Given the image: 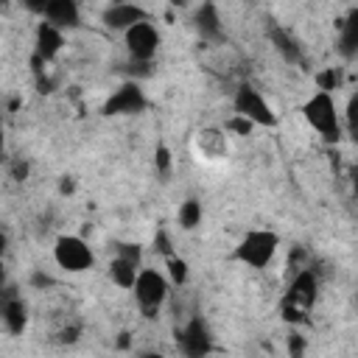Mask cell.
<instances>
[{
    "mask_svg": "<svg viewBox=\"0 0 358 358\" xmlns=\"http://www.w3.org/2000/svg\"><path fill=\"white\" fill-rule=\"evenodd\" d=\"M25 173H28V165L22 162V165H14V176L17 179H25Z\"/></svg>",
    "mask_w": 358,
    "mask_h": 358,
    "instance_id": "obj_30",
    "label": "cell"
},
{
    "mask_svg": "<svg viewBox=\"0 0 358 358\" xmlns=\"http://www.w3.org/2000/svg\"><path fill=\"white\" fill-rule=\"evenodd\" d=\"M229 129H232L235 134H249V131L255 129V123H252V120H246L243 115H235V117L229 120Z\"/></svg>",
    "mask_w": 358,
    "mask_h": 358,
    "instance_id": "obj_24",
    "label": "cell"
},
{
    "mask_svg": "<svg viewBox=\"0 0 358 358\" xmlns=\"http://www.w3.org/2000/svg\"><path fill=\"white\" fill-rule=\"evenodd\" d=\"M145 106H148V98L140 90V84L137 81H126V84H120L106 98V103H103L101 112L106 117H112V115H140V112H145Z\"/></svg>",
    "mask_w": 358,
    "mask_h": 358,
    "instance_id": "obj_8",
    "label": "cell"
},
{
    "mask_svg": "<svg viewBox=\"0 0 358 358\" xmlns=\"http://www.w3.org/2000/svg\"><path fill=\"white\" fill-rule=\"evenodd\" d=\"M268 39L274 42L277 53H280L288 64H299V62H302V50H299L296 39H294L285 28H280V25H268Z\"/></svg>",
    "mask_w": 358,
    "mask_h": 358,
    "instance_id": "obj_15",
    "label": "cell"
},
{
    "mask_svg": "<svg viewBox=\"0 0 358 358\" xmlns=\"http://www.w3.org/2000/svg\"><path fill=\"white\" fill-rule=\"evenodd\" d=\"M199 224H201V204L196 199L182 201V207H179V227L187 229V232H193Z\"/></svg>",
    "mask_w": 358,
    "mask_h": 358,
    "instance_id": "obj_18",
    "label": "cell"
},
{
    "mask_svg": "<svg viewBox=\"0 0 358 358\" xmlns=\"http://www.w3.org/2000/svg\"><path fill=\"white\" fill-rule=\"evenodd\" d=\"M126 36V50L134 62H151L157 56V48H159V31L145 20V22H134L131 28L123 31Z\"/></svg>",
    "mask_w": 358,
    "mask_h": 358,
    "instance_id": "obj_7",
    "label": "cell"
},
{
    "mask_svg": "<svg viewBox=\"0 0 358 358\" xmlns=\"http://www.w3.org/2000/svg\"><path fill=\"white\" fill-rule=\"evenodd\" d=\"M302 115L327 143H336L341 137V123H338V112H336V103H333L330 92L319 90L316 95H310L302 106Z\"/></svg>",
    "mask_w": 358,
    "mask_h": 358,
    "instance_id": "obj_2",
    "label": "cell"
},
{
    "mask_svg": "<svg viewBox=\"0 0 358 358\" xmlns=\"http://www.w3.org/2000/svg\"><path fill=\"white\" fill-rule=\"evenodd\" d=\"M3 288H6V266L0 260V296H3Z\"/></svg>",
    "mask_w": 358,
    "mask_h": 358,
    "instance_id": "obj_31",
    "label": "cell"
},
{
    "mask_svg": "<svg viewBox=\"0 0 358 358\" xmlns=\"http://www.w3.org/2000/svg\"><path fill=\"white\" fill-rule=\"evenodd\" d=\"M101 20L112 31H126L134 22H145L148 20V11L140 8V6H134V3H129V0L126 3H109V8H103Z\"/></svg>",
    "mask_w": 358,
    "mask_h": 358,
    "instance_id": "obj_10",
    "label": "cell"
},
{
    "mask_svg": "<svg viewBox=\"0 0 358 358\" xmlns=\"http://www.w3.org/2000/svg\"><path fill=\"white\" fill-rule=\"evenodd\" d=\"M42 17H45V22L56 25L59 31H70V28H78L81 25L78 0H50Z\"/></svg>",
    "mask_w": 358,
    "mask_h": 358,
    "instance_id": "obj_11",
    "label": "cell"
},
{
    "mask_svg": "<svg viewBox=\"0 0 358 358\" xmlns=\"http://www.w3.org/2000/svg\"><path fill=\"white\" fill-rule=\"evenodd\" d=\"M73 187H76L73 179H64V182H62V193H73Z\"/></svg>",
    "mask_w": 358,
    "mask_h": 358,
    "instance_id": "obj_32",
    "label": "cell"
},
{
    "mask_svg": "<svg viewBox=\"0 0 358 358\" xmlns=\"http://www.w3.org/2000/svg\"><path fill=\"white\" fill-rule=\"evenodd\" d=\"M6 159V129H3V120H0V162Z\"/></svg>",
    "mask_w": 358,
    "mask_h": 358,
    "instance_id": "obj_28",
    "label": "cell"
},
{
    "mask_svg": "<svg viewBox=\"0 0 358 358\" xmlns=\"http://www.w3.org/2000/svg\"><path fill=\"white\" fill-rule=\"evenodd\" d=\"M137 271H140V266H134V263H129V260H123V257H117V255H115L112 263H109V277H112V282L120 285V288H131Z\"/></svg>",
    "mask_w": 358,
    "mask_h": 358,
    "instance_id": "obj_17",
    "label": "cell"
},
{
    "mask_svg": "<svg viewBox=\"0 0 358 358\" xmlns=\"http://www.w3.org/2000/svg\"><path fill=\"white\" fill-rule=\"evenodd\" d=\"M0 8H8V0H0Z\"/></svg>",
    "mask_w": 358,
    "mask_h": 358,
    "instance_id": "obj_34",
    "label": "cell"
},
{
    "mask_svg": "<svg viewBox=\"0 0 358 358\" xmlns=\"http://www.w3.org/2000/svg\"><path fill=\"white\" fill-rule=\"evenodd\" d=\"M117 257H123V260L140 266V260H143V246H140V243H131V241H120V243H117Z\"/></svg>",
    "mask_w": 358,
    "mask_h": 358,
    "instance_id": "obj_21",
    "label": "cell"
},
{
    "mask_svg": "<svg viewBox=\"0 0 358 358\" xmlns=\"http://www.w3.org/2000/svg\"><path fill=\"white\" fill-rule=\"evenodd\" d=\"M179 347H182V352L187 358H201V355H207L213 350V336H210L204 319L196 316V319L187 322V327L179 333Z\"/></svg>",
    "mask_w": 358,
    "mask_h": 358,
    "instance_id": "obj_9",
    "label": "cell"
},
{
    "mask_svg": "<svg viewBox=\"0 0 358 358\" xmlns=\"http://www.w3.org/2000/svg\"><path fill=\"white\" fill-rule=\"evenodd\" d=\"M131 288H134V299H137L140 310L145 313V319H154L159 305L168 296V280L154 268H140Z\"/></svg>",
    "mask_w": 358,
    "mask_h": 358,
    "instance_id": "obj_3",
    "label": "cell"
},
{
    "mask_svg": "<svg viewBox=\"0 0 358 358\" xmlns=\"http://www.w3.org/2000/svg\"><path fill=\"white\" fill-rule=\"evenodd\" d=\"M62 48H64V34L50 22H39L36 25V48H34V53L48 64L62 53Z\"/></svg>",
    "mask_w": 358,
    "mask_h": 358,
    "instance_id": "obj_13",
    "label": "cell"
},
{
    "mask_svg": "<svg viewBox=\"0 0 358 358\" xmlns=\"http://www.w3.org/2000/svg\"><path fill=\"white\" fill-rule=\"evenodd\" d=\"M0 316H3L6 327H8L14 336H20V333L25 330L28 316H25V305H22L17 296H0Z\"/></svg>",
    "mask_w": 358,
    "mask_h": 358,
    "instance_id": "obj_16",
    "label": "cell"
},
{
    "mask_svg": "<svg viewBox=\"0 0 358 358\" xmlns=\"http://www.w3.org/2000/svg\"><path fill=\"white\" fill-rule=\"evenodd\" d=\"M232 106H235V115H243V117L252 120L255 126H268V129L277 126L274 109H271V106L266 103V98H263L255 87H249V84H241V87H238V92H235V98H232Z\"/></svg>",
    "mask_w": 358,
    "mask_h": 358,
    "instance_id": "obj_6",
    "label": "cell"
},
{
    "mask_svg": "<svg viewBox=\"0 0 358 358\" xmlns=\"http://www.w3.org/2000/svg\"><path fill=\"white\" fill-rule=\"evenodd\" d=\"M316 84H319L322 92H333V90H338V84H341V73H338L336 67H327V70H322V73L316 76Z\"/></svg>",
    "mask_w": 358,
    "mask_h": 358,
    "instance_id": "obj_20",
    "label": "cell"
},
{
    "mask_svg": "<svg viewBox=\"0 0 358 358\" xmlns=\"http://www.w3.org/2000/svg\"><path fill=\"white\" fill-rule=\"evenodd\" d=\"M338 53L352 62L358 53V8H350V14L341 22V36H338Z\"/></svg>",
    "mask_w": 358,
    "mask_h": 358,
    "instance_id": "obj_14",
    "label": "cell"
},
{
    "mask_svg": "<svg viewBox=\"0 0 358 358\" xmlns=\"http://www.w3.org/2000/svg\"><path fill=\"white\" fill-rule=\"evenodd\" d=\"M313 299H316V277H313L310 268H302V271L294 277L291 288H288V296H285V302H282V316H285L288 322H302V319H305L302 313L313 305Z\"/></svg>",
    "mask_w": 358,
    "mask_h": 358,
    "instance_id": "obj_5",
    "label": "cell"
},
{
    "mask_svg": "<svg viewBox=\"0 0 358 358\" xmlns=\"http://www.w3.org/2000/svg\"><path fill=\"white\" fill-rule=\"evenodd\" d=\"M22 3H25V8H28V11H31V14H39V17H42V14H45V8H48V3H50V0H22Z\"/></svg>",
    "mask_w": 358,
    "mask_h": 358,
    "instance_id": "obj_25",
    "label": "cell"
},
{
    "mask_svg": "<svg viewBox=\"0 0 358 358\" xmlns=\"http://www.w3.org/2000/svg\"><path fill=\"white\" fill-rule=\"evenodd\" d=\"M154 249L159 252V255H165V257H171L173 252H171V238H168V232L165 229H159L157 235H154Z\"/></svg>",
    "mask_w": 358,
    "mask_h": 358,
    "instance_id": "obj_23",
    "label": "cell"
},
{
    "mask_svg": "<svg viewBox=\"0 0 358 358\" xmlns=\"http://www.w3.org/2000/svg\"><path fill=\"white\" fill-rule=\"evenodd\" d=\"M31 282H34V285H50V282H53V280H50V277H48V274H39V271H36V274H34V277H31Z\"/></svg>",
    "mask_w": 358,
    "mask_h": 358,
    "instance_id": "obj_26",
    "label": "cell"
},
{
    "mask_svg": "<svg viewBox=\"0 0 358 358\" xmlns=\"http://www.w3.org/2000/svg\"><path fill=\"white\" fill-rule=\"evenodd\" d=\"M154 168H157L159 176H168L171 173V151H168V145H157V151H154Z\"/></svg>",
    "mask_w": 358,
    "mask_h": 358,
    "instance_id": "obj_22",
    "label": "cell"
},
{
    "mask_svg": "<svg viewBox=\"0 0 358 358\" xmlns=\"http://www.w3.org/2000/svg\"><path fill=\"white\" fill-rule=\"evenodd\" d=\"M288 350H291L294 355H299V352H302V338H296V336L288 338Z\"/></svg>",
    "mask_w": 358,
    "mask_h": 358,
    "instance_id": "obj_27",
    "label": "cell"
},
{
    "mask_svg": "<svg viewBox=\"0 0 358 358\" xmlns=\"http://www.w3.org/2000/svg\"><path fill=\"white\" fill-rule=\"evenodd\" d=\"M168 277H171V282L185 285V282H187V260L171 255V257H168Z\"/></svg>",
    "mask_w": 358,
    "mask_h": 358,
    "instance_id": "obj_19",
    "label": "cell"
},
{
    "mask_svg": "<svg viewBox=\"0 0 358 358\" xmlns=\"http://www.w3.org/2000/svg\"><path fill=\"white\" fill-rule=\"evenodd\" d=\"M193 25L196 31L201 34V39H210V42H218L224 36V25H221V14H218V6L213 0H204L196 14H193Z\"/></svg>",
    "mask_w": 358,
    "mask_h": 358,
    "instance_id": "obj_12",
    "label": "cell"
},
{
    "mask_svg": "<svg viewBox=\"0 0 358 358\" xmlns=\"http://www.w3.org/2000/svg\"><path fill=\"white\" fill-rule=\"evenodd\" d=\"M171 6H173V8H185V6H187V0H171Z\"/></svg>",
    "mask_w": 358,
    "mask_h": 358,
    "instance_id": "obj_33",
    "label": "cell"
},
{
    "mask_svg": "<svg viewBox=\"0 0 358 358\" xmlns=\"http://www.w3.org/2000/svg\"><path fill=\"white\" fill-rule=\"evenodd\" d=\"M53 257L70 274H81V271L92 268V263H95L92 249L78 235H59L56 238V246H53Z\"/></svg>",
    "mask_w": 358,
    "mask_h": 358,
    "instance_id": "obj_4",
    "label": "cell"
},
{
    "mask_svg": "<svg viewBox=\"0 0 358 358\" xmlns=\"http://www.w3.org/2000/svg\"><path fill=\"white\" fill-rule=\"evenodd\" d=\"M277 246H280V235L277 232H271V229H252L235 246L232 257L246 263V266H252V268H266L271 263V257L277 255Z\"/></svg>",
    "mask_w": 358,
    "mask_h": 358,
    "instance_id": "obj_1",
    "label": "cell"
},
{
    "mask_svg": "<svg viewBox=\"0 0 358 358\" xmlns=\"http://www.w3.org/2000/svg\"><path fill=\"white\" fill-rule=\"evenodd\" d=\"M76 333H78V330H76V327H70V330H62L59 336H62V341H76Z\"/></svg>",
    "mask_w": 358,
    "mask_h": 358,
    "instance_id": "obj_29",
    "label": "cell"
},
{
    "mask_svg": "<svg viewBox=\"0 0 358 358\" xmlns=\"http://www.w3.org/2000/svg\"><path fill=\"white\" fill-rule=\"evenodd\" d=\"M109 3H126V0H109Z\"/></svg>",
    "mask_w": 358,
    "mask_h": 358,
    "instance_id": "obj_35",
    "label": "cell"
}]
</instances>
